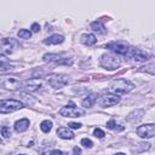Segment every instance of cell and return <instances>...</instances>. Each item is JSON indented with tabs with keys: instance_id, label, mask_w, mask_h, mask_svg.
<instances>
[{
	"instance_id": "6da1fadb",
	"label": "cell",
	"mask_w": 155,
	"mask_h": 155,
	"mask_svg": "<svg viewBox=\"0 0 155 155\" xmlns=\"http://www.w3.org/2000/svg\"><path fill=\"white\" fill-rule=\"evenodd\" d=\"M134 87L133 82L126 80V79H116L113 80L110 84V90L111 92H114V94H125L128 93L130 91H132Z\"/></svg>"
},
{
	"instance_id": "7a4b0ae2",
	"label": "cell",
	"mask_w": 155,
	"mask_h": 155,
	"mask_svg": "<svg viewBox=\"0 0 155 155\" xmlns=\"http://www.w3.org/2000/svg\"><path fill=\"white\" fill-rule=\"evenodd\" d=\"M121 63L122 59L114 53H104L99 59V64L107 70H115L121 65Z\"/></svg>"
},
{
	"instance_id": "3957f363",
	"label": "cell",
	"mask_w": 155,
	"mask_h": 155,
	"mask_svg": "<svg viewBox=\"0 0 155 155\" xmlns=\"http://www.w3.org/2000/svg\"><path fill=\"white\" fill-rule=\"evenodd\" d=\"M24 107V104L19 101L16 99H1L0 102V113L6 114V113H12L16 110H19Z\"/></svg>"
},
{
	"instance_id": "277c9868",
	"label": "cell",
	"mask_w": 155,
	"mask_h": 155,
	"mask_svg": "<svg viewBox=\"0 0 155 155\" xmlns=\"http://www.w3.org/2000/svg\"><path fill=\"white\" fill-rule=\"evenodd\" d=\"M23 85H24V81H22L21 79H18L16 76H7L1 80V87L6 88V90L23 88Z\"/></svg>"
},
{
	"instance_id": "5b68a950",
	"label": "cell",
	"mask_w": 155,
	"mask_h": 155,
	"mask_svg": "<svg viewBox=\"0 0 155 155\" xmlns=\"http://www.w3.org/2000/svg\"><path fill=\"white\" fill-rule=\"evenodd\" d=\"M59 114L62 116H65V117H78V116H82L85 114V111L78 107L74 105V103H70L69 105H65L63 107L61 110H59Z\"/></svg>"
},
{
	"instance_id": "8992f818",
	"label": "cell",
	"mask_w": 155,
	"mask_h": 155,
	"mask_svg": "<svg viewBox=\"0 0 155 155\" xmlns=\"http://www.w3.org/2000/svg\"><path fill=\"white\" fill-rule=\"evenodd\" d=\"M105 48L111 50L116 54H126L130 51V46L125 41H113L110 44H107L105 45Z\"/></svg>"
},
{
	"instance_id": "52a82bcc",
	"label": "cell",
	"mask_w": 155,
	"mask_h": 155,
	"mask_svg": "<svg viewBox=\"0 0 155 155\" xmlns=\"http://www.w3.org/2000/svg\"><path fill=\"white\" fill-rule=\"evenodd\" d=\"M137 134L140 138H151L155 136V125L145 124L137 127Z\"/></svg>"
},
{
	"instance_id": "ba28073f",
	"label": "cell",
	"mask_w": 155,
	"mask_h": 155,
	"mask_svg": "<svg viewBox=\"0 0 155 155\" xmlns=\"http://www.w3.org/2000/svg\"><path fill=\"white\" fill-rule=\"evenodd\" d=\"M97 102H98V104L101 107H111V105H115V104H117L120 102V97L117 94L108 93V94L102 96Z\"/></svg>"
},
{
	"instance_id": "9c48e42d",
	"label": "cell",
	"mask_w": 155,
	"mask_h": 155,
	"mask_svg": "<svg viewBox=\"0 0 155 155\" xmlns=\"http://www.w3.org/2000/svg\"><path fill=\"white\" fill-rule=\"evenodd\" d=\"M17 46V41L12 38H4L1 40V53L10 54L13 52V48Z\"/></svg>"
},
{
	"instance_id": "30bf717a",
	"label": "cell",
	"mask_w": 155,
	"mask_h": 155,
	"mask_svg": "<svg viewBox=\"0 0 155 155\" xmlns=\"http://www.w3.org/2000/svg\"><path fill=\"white\" fill-rule=\"evenodd\" d=\"M68 82H69V78L67 75H53L48 80L50 86H52L53 88H62Z\"/></svg>"
},
{
	"instance_id": "8fae6325",
	"label": "cell",
	"mask_w": 155,
	"mask_h": 155,
	"mask_svg": "<svg viewBox=\"0 0 155 155\" xmlns=\"http://www.w3.org/2000/svg\"><path fill=\"white\" fill-rule=\"evenodd\" d=\"M131 57L136 61V62H145L150 58V54L143 50H139V48H133L131 51Z\"/></svg>"
},
{
	"instance_id": "7c38bea8",
	"label": "cell",
	"mask_w": 155,
	"mask_h": 155,
	"mask_svg": "<svg viewBox=\"0 0 155 155\" xmlns=\"http://www.w3.org/2000/svg\"><path fill=\"white\" fill-rule=\"evenodd\" d=\"M42 85V81L40 79H30L24 81L23 88L25 91H36L38 88H40V86Z\"/></svg>"
},
{
	"instance_id": "4fadbf2b",
	"label": "cell",
	"mask_w": 155,
	"mask_h": 155,
	"mask_svg": "<svg viewBox=\"0 0 155 155\" xmlns=\"http://www.w3.org/2000/svg\"><path fill=\"white\" fill-rule=\"evenodd\" d=\"M64 41V36L61 35V34H53L48 38H46L44 40V44L45 45H58V44H62Z\"/></svg>"
},
{
	"instance_id": "5bb4252c",
	"label": "cell",
	"mask_w": 155,
	"mask_h": 155,
	"mask_svg": "<svg viewBox=\"0 0 155 155\" xmlns=\"http://www.w3.org/2000/svg\"><path fill=\"white\" fill-rule=\"evenodd\" d=\"M144 115V110L143 109H136L133 111H131L128 115H127V120L131 121V122H138Z\"/></svg>"
},
{
	"instance_id": "9a60e30c",
	"label": "cell",
	"mask_w": 155,
	"mask_h": 155,
	"mask_svg": "<svg viewBox=\"0 0 155 155\" xmlns=\"http://www.w3.org/2000/svg\"><path fill=\"white\" fill-rule=\"evenodd\" d=\"M57 134L62 139H73L74 138V133L68 127H59L57 130Z\"/></svg>"
},
{
	"instance_id": "2e32d148",
	"label": "cell",
	"mask_w": 155,
	"mask_h": 155,
	"mask_svg": "<svg viewBox=\"0 0 155 155\" xmlns=\"http://www.w3.org/2000/svg\"><path fill=\"white\" fill-rule=\"evenodd\" d=\"M29 127V120L28 119H21L15 122V131L16 132H24Z\"/></svg>"
},
{
	"instance_id": "e0dca14e",
	"label": "cell",
	"mask_w": 155,
	"mask_h": 155,
	"mask_svg": "<svg viewBox=\"0 0 155 155\" xmlns=\"http://www.w3.org/2000/svg\"><path fill=\"white\" fill-rule=\"evenodd\" d=\"M97 93H91V94H88L86 98H84L82 101H81V104L85 107V108H91L98 99H97Z\"/></svg>"
},
{
	"instance_id": "ac0fdd59",
	"label": "cell",
	"mask_w": 155,
	"mask_h": 155,
	"mask_svg": "<svg viewBox=\"0 0 155 155\" xmlns=\"http://www.w3.org/2000/svg\"><path fill=\"white\" fill-rule=\"evenodd\" d=\"M80 40L86 46H92V45H94L97 42V39H96V36L93 34H82Z\"/></svg>"
},
{
	"instance_id": "d6986e66",
	"label": "cell",
	"mask_w": 155,
	"mask_h": 155,
	"mask_svg": "<svg viewBox=\"0 0 155 155\" xmlns=\"http://www.w3.org/2000/svg\"><path fill=\"white\" fill-rule=\"evenodd\" d=\"M91 29H92L94 33H97V34H105V33H107V29H105V27L102 24L101 21H94V22H92V23H91Z\"/></svg>"
},
{
	"instance_id": "ffe728a7",
	"label": "cell",
	"mask_w": 155,
	"mask_h": 155,
	"mask_svg": "<svg viewBox=\"0 0 155 155\" xmlns=\"http://www.w3.org/2000/svg\"><path fill=\"white\" fill-rule=\"evenodd\" d=\"M42 59L45 62H54V63H58L59 61H62V54H57V53H46L44 54Z\"/></svg>"
},
{
	"instance_id": "44dd1931",
	"label": "cell",
	"mask_w": 155,
	"mask_h": 155,
	"mask_svg": "<svg viewBox=\"0 0 155 155\" xmlns=\"http://www.w3.org/2000/svg\"><path fill=\"white\" fill-rule=\"evenodd\" d=\"M107 127H108L109 130H113V131H116V132H121V131H124V130H125V127H124V126L117 125L114 120L108 121V122H107Z\"/></svg>"
},
{
	"instance_id": "7402d4cb",
	"label": "cell",
	"mask_w": 155,
	"mask_h": 155,
	"mask_svg": "<svg viewBox=\"0 0 155 155\" xmlns=\"http://www.w3.org/2000/svg\"><path fill=\"white\" fill-rule=\"evenodd\" d=\"M138 71H144V73L155 75V63H150V64H147V65H144V67H140V68L138 69Z\"/></svg>"
},
{
	"instance_id": "603a6c76",
	"label": "cell",
	"mask_w": 155,
	"mask_h": 155,
	"mask_svg": "<svg viewBox=\"0 0 155 155\" xmlns=\"http://www.w3.org/2000/svg\"><path fill=\"white\" fill-rule=\"evenodd\" d=\"M40 128H41L42 132L48 133V132L51 131V128H52V122H51L50 120H44V121L40 124Z\"/></svg>"
},
{
	"instance_id": "cb8c5ba5",
	"label": "cell",
	"mask_w": 155,
	"mask_h": 155,
	"mask_svg": "<svg viewBox=\"0 0 155 155\" xmlns=\"http://www.w3.org/2000/svg\"><path fill=\"white\" fill-rule=\"evenodd\" d=\"M17 35H18V38H21V39H30L31 31H29V30H27V29H21V30H18Z\"/></svg>"
},
{
	"instance_id": "d4e9b609",
	"label": "cell",
	"mask_w": 155,
	"mask_h": 155,
	"mask_svg": "<svg viewBox=\"0 0 155 155\" xmlns=\"http://www.w3.org/2000/svg\"><path fill=\"white\" fill-rule=\"evenodd\" d=\"M1 136H2L4 138H8V137L11 136V130H10V127L2 126V127H1Z\"/></svg>"
},
{
	"instance_id": "484cf974",
	"label": "cell",
	"mask_w": 155,
	"mask_h": 155,
	"mask_svg": "<svg viewBox=\"0 0 155 155\" xmlns=\"http://www.w3.org/2000/svg\"><path fill=\"white\" fill-rule=\"evenodd\" d=\"M81 144H82L85 148H88V149L93 147L92 140H91V139H88V138H82V139H81Z\"/></svg>"
},
{
	"instance_id": "4316f807",
	"label": "cell",
	"mask_w": 155,
	"mask_h": 155,
	"mask_svg": "<svg viewBox=\"0 0 155 155\" xmlns=\"http://www.w3.org/2000/svg\"><path fill=\"white\" fill-rule=\"evenodd\" d=\"M149 148H150V144H149V143H140V144L137 147V151L142 153V151H144V150H148Z\"/></svg>"
},
{
	"instance_id": "83f0119b",
	"label": "cell",
	"mask_w": 155,
	"mask_h": 155,
	"mask_svg": "<svg viewBox=\"0 0 155 155\" xmlns=\"http://www.w3.org/2000/svg\"><path fill=\"white\" fill-rule=\"evenodd\" d=\"M93 134H94V137H98V138H103V137L105 136V133H104L101 128H96V130L93 131Z\"/></svg>"
},
{
	"instance_id": "f1b7e54d",
	"label": "cell",
	"mask_w": 155,
	"mask_h": 155,
	"mask_svg": "<svg viewBox=\"0 0 155 155\" xmlns=\"http://www.w3.org/2000/svg\"><path fill=\"white\" fill-rule=\"evenodd\" d=\"M51 155H68V153H64L58 149H53V150H51Z\"/></svg>"
},
{
	"instance_id": "f546056e",
	"label": "cell",
	"mask_w": 155,
	"mask_h": 155,
	"mask_svg": "<svg viewBox=\"0 0 155 155\" xmlns=\"http://www.w3.org/2000/svg\"><path fill=\"white\" fill-rule=\"evenodd\" d=\"M68 126H69L70 128L78 130V128H80V127H81V124H79V122H69V124H68Z\"/></svg>"
},
{
	"instance_id": "4dcf8cb0",
	"label": "cell",
	"mask_w": 155,
	"mask_h": 155,
	"mask_svg": "<svg viewBox=\"0 0 155 155\" xmlns=\"http://www.w3.org/2000/svg\"><path fill=\"white\" fill-rule=\"evenodd\" d=\"M39 30H40V25H39L38 23H33V24H31V31L38 33Z\"/></svg>"
},
{
	"instance_id": "1f68e13d",
	"label": "cell",
	"mask_w": 155,
	"mask_h": 155,
	"mask_svg": "<svg viewBox=\"0 0 155 155\" xmlns=\"http://www.w3.org/2000/svg\"><path fill=\"white\" fill-rule=\"evenodd\" d=\"M81 154V149L79 147H74L73 148V155H80Z\"/></svg>"
},
{
	"instance_id": "d6a6232c",
	"label": "cell",
	"mask_w": 155,
	"mask_h": 155,
	"mask_svg": "<svg viewBox=\"0 0 155 155\" xmlns=\"http://www.w3.org/2000/svg\"><path fill=\"white\" fill-rule=\"evenodd\" d=\"M115 155H126V154H124V153H117V154H115Z\"/></svg>"
},
{
	"instance_id": "836d02e7",
	"label": "cell",
	"mask_w": 155,
	"mask_h": 155,
	"mask_svg": "<svg viewBox=\"0 0 155 155\" xmlns=\"http://www.w3.org/2000/svg\"><path fill=\"white\" fill-rule=\"evenodd\" d=\"M19 155H24V154H19Z\"/></svg>"
}]
</instances>
